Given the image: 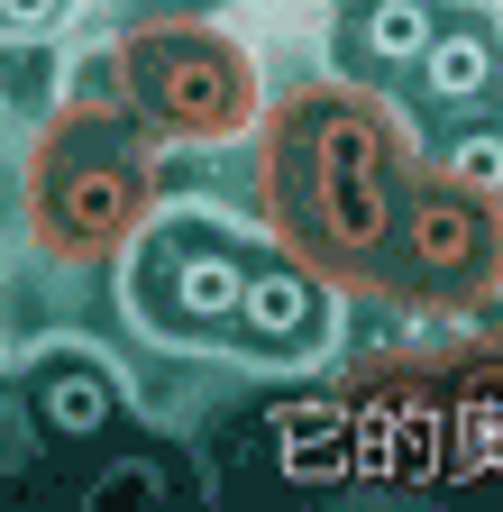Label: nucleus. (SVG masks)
Returning <instances> with one entry per match:
<instances>
[{
  "label": "nucleus",
  "mask_w": 503,
  "mask_h": 512,
  "mask_svg": "<svg viewBox=\"0 0 503 512\" xmlns=\"http://www.w3.org/2000/svg\"><path fill=\"white\" fill-rule=\"evenodd\" d=\"M412 138L366 83H302L266 110L257 220L330 293H403V192Z\"/></svg>",
  "instance_id": "obj_1"
},
{
  "label": "nucleus",
  "mask_w": 503,
  "mask_h": 512,
  "mask_svg": "<svg viewBox=\"0 0 503 512\" xmlns=\"http://www.w3.org/2000/svg\"><path fill=\"white\" fill-rule=\"evenodd\" d=\"M156 202L147 165V119L119 92H83L46 119V138L28 147V238L55 266H110L129 256Z\"/></svg>",
  "instance_id": "obj_2"
},
{
  "label": "nucleus",
  "mask_w": 503,
  "mask_h": 512,
  "mask_svg": "<svg viewBox=\"0 0 503 512\" xmlns=\"http://www.w3.org/2000/svg\"><path fill=\"white\" fill-rule=\"evenodd\" d=\"M101 74L147 119V138H238L257 119V64L211 19H138Z\"/></svg>",
  "instance_id": "obj_3"
},
{
  "label": "nucleus",
  "mask_w": 503,
  "mask_h": 512,
  "mask_svg": "<svg viewBox=\"0 0 503 512\" xmlns=\"http://www.w3.org/2000/svg\"><path fill=\"white\" fill-rule=\"evenodd\" d=\"M503 266V192L467 183L449 156H421L403 192V293L412 302H485Z\"/></svg>",
  "instance_id": "obj_4"
},
{
  "label": "nucleus",
  "mask_w": 503,
  "mask_h": 512,
  "mask_svg": "<svg viewBox=\"0 0 503 512\" xmlns=\"http://www.w3.org/2000/svg\"><path fill=\"white\" fill-rule=\"evenodd\" d=\"M247 266H257V247H238L229 229L156 220L138 229V320L156 339H229L247 302Z\"/></svg>",
  "instance_id": "obj_5"
},
{
  "label": "nucleus",
  "mask_w": 503,
  "mask_h": 512,
  "mask_svg": "<svg viewBox=\"0 0 503 512\" xmlns=\"http://www.w3.org/2000/svg\"><path fill=\"white\" fill-rule=\"evenodd\" d=\"M412 92H421V110H430L439 128L485 119V110L503 101V37H494V19L449 10V19H439V37H430V55L412 64Z\"/></svg>",
  "instance_id": "obj_6"
},
{
  "label": "nucleus",
  "mask_w": 503,
  "mask_h": 512,
  "mask_svg": "<svg viewBox=\"0 0 503 512\" xmlns=\"http://www.w3.org/2000/svg\"><path fill=\"white\" fill-rule=\"evenodd\" d=\"M321 330H330V284L311 275L293 247H257V266H247V302H238V330L229 339L266 348V357H302Z\"/></svg>",
  "instance_id": "obj_7"
},
{
  "label": "nucleus",
  "mask_w": 503,
  "mask_h": 512,
  "mask_svg": "<svg viewBox=\"0 0 503 512\" xmlns=\"http://www.w3.org/2000/svg\"><path fill=\"white\" fill-rule=\"evenodd\" d=\"M439 0H348V37H339V64L348 74H412L439 37Z\"/></svg>",
  "instance_id": "obj_8"
},
{
  "label": "nucleus",
  "mask_w": 503,
  "mask_h": 512,
  "mask_svg": "<svg viewBox=\"0 0 503 512\" xmlns=\"http://www.w3.org/2000/svg\"><path fill=\"white\" fill-rule=\"evenodd\" d=\"M275 467H284L293 485H339V476H357L366 448H357L348 394H339V403H293V412H275Z\"/></svg>",
  "instance_id": "obj_9"
},
{
  "label": "nucleus",
  "mask_w": 503,
  "mask_h": 512,
  "mask_svg": "<svg viewBox=\"0 0 503 512\" xmlns=\"http://www.w3.org/2000/svg\"><path fill=\"white\" fill-rule=\"evenodd\" d=\"M37 421H46L55 439H101V430L119 421V394H110V375H101L92 357H55V366L37 375Z\"/></svg>",
  "instance_id": "obj_10"
},
{
  "label": "nucleus",
  "mask_w": 503,
  "mask_h": 512,
  "mask_svg": "<svg viewBox=\"0 0 503 512\" xmlns=\"http://www.w3.org/2000/svg\"><path fill=\"white\" fill-rule=\"evenodd\" d=\"M439 156H449L467 183H485V192H503V119L485 110V119H458L449 138H439Z\"/></svg>",
  "instance_id": "obj_11"
},
{
  "label": "nucleus",
  "mask_w": 503,
  "mask_h": 512,
  "mask_svg": "<svg viewBox=\"0 0 503 512\" xmlns=\"http://www.w3.org/2000/svg\"><path fill=\"white\" fill-rule=\"evenodd\" d=\"M74 0H0V37H46Z\"/></svg>",
  "instance_id": "obj_12"
},
{
  "label": "nucleus",
  "mask_w": 503,
  "mask_h": 512,
  "mask_svg": "<svg viewBox=\"0 0 503 512\" xmlns=\"http://www.w3.org/2000/svg\"><path fill=\"white\" fill-rule=\"evenodd\" d=\"M485 302H503V266H494V284H485Z\"/></svg>",
  "instance_id": "obj_13"
}]
</instances>
